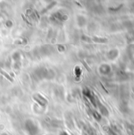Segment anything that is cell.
Instances as JSON below:
<instances>
[{"label": "cell", "mask_w": 134, "mask_h": 135, "mask_svg": "<svg viewBox=\"0 0 134 135\" xmlns=\"http://www.w3.org/2000/svg\"><path fill=\"white\" fill-rule=\"evenodd\" d=\"M0 73H1V74H2V75H3L6 78H7L9 81H11V82H13V79H12V78H11V77H9V74H6V73L5 71H3L2 70H0Z\"/></svg>", "instance_id": "6da1fadb"}]
</instances>
